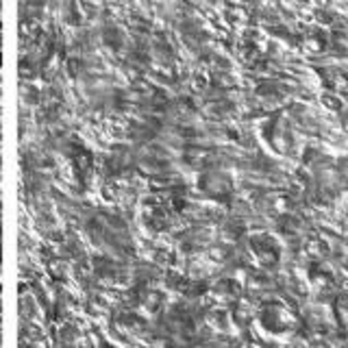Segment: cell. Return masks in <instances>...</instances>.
Wrapping results in <instances>:
<instances>
[]
</instances>
